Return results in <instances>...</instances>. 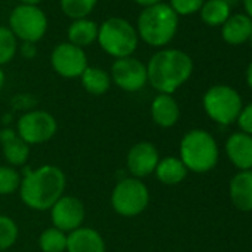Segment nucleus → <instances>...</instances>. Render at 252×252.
Here are the masks:
<instances>
[{"label": "nucleus", "instance_id": "nucleus-1", "mask_svg": "<svg viewBox=\"0 0 252 252\" xmlns=\"http://www.w3.org/2000/svg\"><path fill=\"white\" fill-rule=\"evenodd\" d=\"M65 174L57 165H42L37 169L24 168L20 184V197L34 211H48L64 196Z\"/></svg>", "mask_w": 252, "mask_h": 252}, {"label": "nucleus", "instance_id": "nucleus-2", "mask_svg": "<svg viewBox=\"0 0 252 252\" xmlns=\"http://www.w3.org/2000/svg\"><path fill=\"white\" fill-rule=\"evenodd\" d=\"M193 73V60L180 49H162L147 64V80L159 92L172 95Z\"/></svg>", "mask_w": 252, "mask_h": 252}, {"label": "nucleus", "instance_id": "nucleus-3", "mask_svg": "<svg viewBox=\"0 0 252 252\" xmlns=\"http://www.w3.org/2000/svg\"><path fill=\"white\" fill-rule=\"evenodd\" d=\"M178 15L166 3L144 8L138 17L137 33L147 45L155 48L166 46L177 34Z\"/></svg>", "mask_w": 252, "mask_h": 252}, {"label": "nucleus", "instance_id": "nucleus-4", "mask_svg": "<svg viewBox=\"0 0 252 252\" xmlns=\"http://www.w3.org/2000/svg\"><path fill=\"white\" fill-rule=\"evenodd\" d=\"M218 156L217 141L205 129L189 131L180 143V159L187 171L205 174L215 168Z\"/></svg>", "mask_w": 252, "mask_h": 252}, {"label": "nucleus", "instance_id": "nucleus-5", "mask_svg": "<svg viewBox=\"0 0 252 252\" xmlns=\"http://www.w3.org/2000/svg\"><path fill=\"white\" fill-rule=\"evenodd\" d=\"M96 40L101 49L116 60L132 57L138 48L137 29L128 20L120 17L105 20L98 29Z\"/></svg>", "mask_w": 252, "mask_h": 252}, {"label": "nucleus", "instance_id": "nucleus-6", "mask_svg": "<svg viewBox=\"0 0 252 252\" xmlns=\"http://www.w3.org/2000/svg\"><path fill=\"white\" fill-rule=\"evenodd\" d=\"M149 203L150 193L147 186L134 177L120 180L111 191V206L125 218H132L143 214Z\"/></svg>", "mask_w": 252, "mask_h": 252}, {"label": "nucleus", "instance_id": "nucleus-7", "mask_svg": "<svg viewBox=\"0 0 252 252\" xmlns=\"http://www.w3.org/2000/svg\"><path fill=\"white\" fill-rule=\"evenodd\" d=\"M242 98L236 89L228 85H215L203 95V108L206 114L220 125H230L237 120L242 110Z\"/></svg>", "mask_w": 252, "mask_h": 252}, {"label": "nucleus", "instance_id": "nucleus-8", "mask_svg": "<svg viewBox=\"0 0 252 252\" xmlns=\"http://www.w3.org/2000/svg\"><path fill=\"white\" fill-rule=\"evenodd\" d=\"M9 30L23 42L37 43L48 32V18L37 6L20 5L9 15Z\"/></svg>", "mask_w": 252, "mask_h": 252}, {"label": "nucleus", "instance_id": "nucleus-9", "mask_svg": "<svg viewBox=\"0 0 252 252\" xmlns=\"http://www.w3.org/2000/svg\"><path fill=\"white\" fill-rule=\"evenodd\" d=\"M58 131L57 119L45 110H32L23 114L17 125L18 135L29 144H43Z\"/></svg>", "mask_w": 252, "mask_h": 252}, {"label": "nucleus", "instance_id": "nucleus-10", "mask_svg": "<svg viewBox=\"0 0 252 252\" xmlns=\"http://www.w3.org/2000/svg\"><path fill=\"white\" fill-rule=\"evenodd\" d=\"M111 80L126 92H137L146 86L147 65L134 57L116 60L111 65Z\"/></svg>", "mask_w": 252, "mask_h": 252}, {"label": "nucleus", "instance_id": "nucleus-11", "mask_svg": "<svg viewBox=\"0 0 252 252\" xmlns=\"http://www.w3.org/2000/svg\"><path fill=\"white\" fill-rule=\"evenodd\" d=\"M51 64L55 73H58L61 77L76 79L80 77L88 68V58L82 48L64 42L54 48Z\"/></svg>", "mask_w": 252, "mask_h": 252}, {"label": "nucleus", "instance_id": "nucleus-12", "mask_svg": "<svg viewBox=\"0 0 252 252\" xmlns=\"http://www.w3.org/2000/svg\"><path fill=\"white\" fill-rule=\"evenodd\" d=\"M85 215V205L74 196H63L51 208V220L54 227L64 233H71L73 230L82 227Z\"/></svg>", "mask_w": 252, "mask_h": 252}, {"label": "nucleus", "instance_id": "nucleus-13", "mask_svg": "<svg viewBox=\"0 0 252 252\" xmlns=\"http://www.w3.org/2000/svg\"><path fill=\"white\" fill-rule=\"evenodd\" d=\"M159 160L160 159L156 146L149 141H141L129 149L128 156H126V168L131 177L141 180L155 172Z\"/></svg>", "mask_w": 252, "mask_h": 252}, {"label": "nucleus", "instance_id": "nucleus-14", "mask_svg": "<svg viewBox=\"0 0 252 252\" xmlns=\"http://www.w3.org/2000/svg\"><path fill=\"white\" fill-rule=\"evenodd\" d=\"M225 153L228 160L240 171L252 169V135L245 132H234L225 143Z\"/></svg>", "mask_w": 252, "mask_h": 252}, {"label": "nucleus", "instance_id": "nucleus-15", "mask_svg": "<svg viewBox=\"0 0 252 252\" xmlns=\"http://www.w3.org/2000/svg\"><path fill=\"white\" fill-rule=\"evenodd\" d=\"M0 143H2L3 156L6 162L14 166H24L30 156V146L18 135L17 131L6 128L0 131Z\"/></svg>", "mask_w": 252, "mask_h": 252}, {"label": "nucleus", "instance_id": "nucleus-16", "mask_svg": "<svg viewBox=\"0 0 252 252\" xmlns=\"http://www.w3.org/2000/svg\"><path fill=\"white\" fill-rule=\"evenodd\" d=\"M65 252H105V242L96 230L82 225L67 234Z\"/></svg>", "mask_w": 252, "mask_h": 252}, {"label": "nucleus", "instance_id": "nucleus-17", "mask_svg": "<svg viewBox=\"0 0 252 252\" xmlns=\"http://www.w3.org/2000/svg\"><path fill=\"white\" fill-rule=\"evenodd\" d=\"M153 122L160 128H171L180 119V105L172 95L159 94L150 107Z\"/></svg>", "mask_w": 252, "mask_h": 252}, {"label": "nucleus", "instance_id": "nucleus-18", "mask_svg": "<svg viewBox=\"0 0 252 252\" xmlns=\"http://www.w3.org/2000/svg\"><path fill=\"white\" fill-rule=\"evenodd\" d=\"M231 203L243 212L252 211V169L236 174L228 187Z\"/></svg>", "mask_w": 252, "mask_h": 252}, {"label": "nucleus", "instance_id": "nucleus-19", "mask_svg": "<svg viewBox=\"0 0 252 252\" xmlns=\"http://www.w3.org/2000/svg\"><path fill=\"white\" fill-rule=\"evenodd\" d=\"M252 32V20L246 14L230 15L228 20L221 26V36L225 43L239 46L249 40Z\"/></svg>", "mask_w": 252, "mask_h": 252}, {"label": "nucleus", "instance_id": "nucleus-20", "mask_svg": "<svg viewBox=\"0 0 252 252\" xmlns=\"http://www.w3.org/2000/svg\"><path fill=\"white\" fill-rule=\"evenodd\" d=\"M98 29L99 26H96V23L91 20H74L67 30L68 43L79 46L82 49L91 46L98 39Z\"/></svg>", "mask_w": 252, "mask_h": 252}, {"label": "nucleus", "instance_id": "nucleus-21", "mask_svg": "<svg viewBox=\"0 0 252 252\" xmlns=\"http://www.w3.org/2000/svg\"><path fill=\"white\" fill-rule=\"evenodd\" d=\"M187 168L184 166V163L181 162L180 158H165L162 160H159L155 174L158 177V180L162 184L166 186H175L180 184L181 181H184V178L187 177Z\"/></svg>", "mask_w": 252, "mask_h": 252}, {"label": "nucleus", "instance_id": "nucleus-22", "mask_svg": "<svg viewBox=\"0 0 252 252\" xmlns=\"http://www.w3.org/2000/svg\"><path fill=\"white\" fill-rule=\"evenodd\" d=\"M82 80V86L86 92H89L91 95H104L110 86H111V77L110 74L99 68V67H89L83 71V74L80 76Z\"/></svg>", "mask_w": 252, "mask_h": 252}, {"label": "nucleus", "instance_id": "nucleus-23", "mask_svg": "<svg viewBox=\"0 0 252 252\" xmlns=\"http://www.w3.org/2000/svg\"><path fill=\"white\" fill-rule=\"evenodd\" d=\"M199 12L202 21L211 27L222 26L231 15L230 5L224 2V0H205V3L202 5Z\"/></svg>", "mask_w": 252, "mask_h": 252}, {"label": "nucleus", "instance_id": "nucleus-24", "mask_svg": "<svg viewBox=\"0 0 252 252\" xmlns=\"http://www.w3.org/2000/svg\"><path fill=\"white\" fill-rule=\"evenodd\" d=\"M39 246L42 252H65L67 234L55 227H48L39 237Z\"/></svg>", "mask_w": 252, "mask_h": 252}, {"label": "nucleus", "instance_id": "nucleus-25", "mask_svg": "<svg viewBox=\"0 0 252 252\" xmlns=\"http://www.w3.org/2000/svg\"><path fill=\"white\" fill-rule=\"evenodd\" d=\"M60 3L63 12L68 18L83 20L94 11L98 0H60Z\"/></svg>", "mask_w": 252, "mask_h": 252}, {"label": "nucleus", "instance_id": "nucleus-26", "mask_svg": "<svg viewBox=\"0 0 252 252\" xmlns=\"http://www.w3.org/2000/svg\"><path fill=\"white\" fill-rule=\"evenodd\" d=\"M18 51V39L9 27H0V67L14 60Z\"/></svg>", "mask_w": 252, "mask_h": 252}, {"label": "nucleus", "instance_id": "nucleus-27", "mask_svg": "<svg viewBox=\"0 0 252 252\" xmlns=\"http://www.w3.org/2000/svg\"><path fill=\"white\" fill-rule=\"evenodd\" d=\"M18 233L20 231L17 222L11 217L0 214V252L15 245Z\"/></svg>", "mask_w": 252, "mask_h": 252}, {"label": "nucleus", "instance_id": "nucleus-28", "mask_svg": "<svg viewBox=\"0 0 252 252\" xmlns=\"http://www.w3.org/2000/svg\"><path fill=\"white\" fill-rule=\"evenodd\" d=\"M21 175L12 166H0V196H8L20 190Z\"/></svg>", "mask_w": 252, "mask_h": 252}, {"label": "nucleus", "instance_id": "nucleus-29", "mask_svg": "<svg viewBox=\"0 0 252 252\" xmlns=\"http://www.w3.org/2000/svg\"><path fill=\"white\" fill-rule=\"evenodd\" d=\"M205 0H171L169 6L177 15H191L200 11Z\"/></svg>", "mask_w": 252, "mask_h": 252}, {"label": "nucleus", "instance_id": "nucleus-30", "mask_svg": "<svg viewBox=\"0 0 252 252\" xmlns=\"http://www.w3.org/2000/svg\"><path fill=\"white\" fill-rule=\"evenodd\" d=\"M236 122H237L242 132H245L248 135H252V102L242 107Z\"/></svg>", "mask_w": 252, "mask_h": 252}, {"label": "nucleus", "instance_id": "nucleus-31", "mask_svg": "<svg viewBox=\"0 0 252 252\" xmlns=\"http://www.w3.org/2000/svg\"><path fill=\"white\" fill-rule=\"evenodd\" d=\"M36 54H37L36 43H29V42H24V43H23V46H21V55H23L24 58L32 60V58L36 57Z\"/></svg>", "mask_w": 252, "mask_h": 252}, {"label": "nucleus", "instance_id": "nucleus-32", "mask_svg": "<svg viewBox=\"0 0 252 252\" xmlns=\"http://www.w3.org/2000/svg\"><path fill=\"white\" fill-rule=\"evenodd\" d=\"M135 3H138L140 6L143 8H149V6H153V5H158V3H162V0H134Z\"/></svg>", "mask_w": 252, "mask_h": 252}, {"label": "nucleus", "instance_id": "nucleus-33", "mask_svg": "<svg viewBox=\"0 0 252 252\" xmlns=\"http://www.w3.org/2000/svg\"><path fill=\"white\" fill-rule=\"evenodd\" d=\"M243 6H245L246 15L252 20V0H243Z\"/></svg>", "mask_w": 252, "mask_h": 252}, {"label": "nucleus", "instance_id": "nucleus-34", "mask_svg": "<svg viewBox=\"0 0 252 252\" xmlns=\"http://www.w3.org/2000/svg\"><path fill=\"white\" fill-rule=\"evenodd\" d=\"M246 82H248V86L252 89V61H251V64L248 65V70H246Z\"/></svg>", "mask_w": 252, "mask_h": 252}, {"label": "nucleus", "instance_id": "nucleus-35", "mask_svg": "<svg viewBox=\"0 0 252 252\" xmlns=\"http://www.w3.org/2000/svg\"><path fill=\"white\" fill-rule=\"evenodd\" d=\"M21 5H29V6H37L42 0H20Z\"/></svg>", "mask_w": 252, "mask_h": 252}, {"label": "nucleus", "instance_id": "nucleus-36", "mask_svg": "<svg viewBox=\"0 0 252 252\" xmlns=\"http://www.w3.org/2000/svg\"><path fill=\"white\" fill-rule=\"evenodd\" d=\"M3 85H5V73H3L2 67H0V89L3 88Z\"/></svg>", "mask_w": 252, "mask_h": 252}, {"label": "nucleus", "instance_id": "nucleus-37", "mask_svg": "<svg viewBox=\"0 0 252 252\" xmlns=\"http://www.w3.org/2000/svg\"><path fill=\"white\" fill-rule=\"evenodd\" d=\"M224 2H227L228 5H231V3H237L239 0H224Z\"/></svg>", "mask_w": 252, "mask_h": 252}, {"label": "nucleus", "instance_id": "nucleus-38", "mask_svg": "<svg viewBox=\"0 0 252 252\" xmlns=\"http://www.w3.org/2000/svg\"><path fill=\"white\" fill-rule=\"evenodd\" d=\"M249 42H251V45H252V32H251V36H249Z\"/></svg>", "mask_w": 252, "mask_h": 252}]
</instances>
